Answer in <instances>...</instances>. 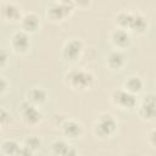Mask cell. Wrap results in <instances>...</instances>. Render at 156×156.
<instances>
[{"mask_svg": "<svg viewBox=\"0 0 156 156\" xmlns=\"http://www.w3.org/2000/svg\"><path fill=\"white\" fill-rule=\"evenodd\" d=\"M65 83L74 91L90 90L95 84V76L84 68H73L65 76Z\"/></svg>", "mask_w": 156, "mask_h": 156, "instance_id": "6da1fadb", "label": "cell"}, {"mask_svg": "<svg viewBox=\"0 0 156 156\" xmlns=\"http://www.w3.org/2000/svg\"><path fill=\"white\" fill-rule=\"evenodd\" d=\"M117 127H118V122L115 118V116L108 112H102L96 117L93 127V132L96 138L101 140H106L115 135V133L117 132Z\"/></svg>", "mask_w": 156, "mask_h": 156, "instance_id": "7a4b0ae2", "label": "cell"}, {"mask_svg": "<svg viewBox=\"0 0 156 156\" xmlns=\"http://www.w3.org/2000/svg\"><path fill=\"white\" fill-rule=\"evenodd\" d=\"M20 117L22 123L27 127H35L44 119V115L41 113L39 107L32 105L27 100H24L20 105Z\"/></svg>", "mask_w": 156, "mask_h": 156, "instance_id": "3957f363", "label": "cell"}, {"mask_svg": "<svg viewBox=\"0 0 156 156\" xmlns=\"http://www.w3.org/2000/svg\"><path fill=\"white\" fill-rule=\"evenodd\" d=\"M112 104L119 110H134L138 106L136 95L127 91L126 89H116L111 94Z\"/></svg>", "mask_w": 156, "mask_h": 156, "instance_id": "277c9868", "label": "cell"}, {"mask_svg": "<svg viewBox=\"0 0 156 156\" xmlns=\"http://www.w3.org/2000/svg\"><path fill=\"white\" fill-rule=\"evenodd\" d=\"M10 48L11 51L16 55H24L30 49V34L20 29L12 33L10 37Z\"/></svg>", "mask_w": 156, "mask_h": 156, "instance_id": "5b68a950", "label": "cell"}, {"mask_svg": "<svg viewBox=\"0 0 156 156\" xmlns=\"http://www.w3.org/2000/svg\"><path fill=\"white\" fill-rule=\"evenodd\" d=\"M84 52V43L78 38H71L68 39L61 50L62 57L68 62H76L78 61Z\"/></svg>", "mask_w": 156, "mask_h": 156, "instance_id": "8992f818", "label": "cell"}, {"mask_svg": "<svg viewBox=\"0 0 156 156\" xmlns=\"http://www.w3.org/2000/svg\"><path fill=\"white\" fill-rule=\"evenodd\" d=\"M138 113L144 122H154L155 121L156 112H155V96H154V94H147L146 96H144V99L141 100V102L139 105Z\"/></svg>", "mask_w": 156, "mask_h": 156, "instance_id": "52a82bcc", "label": "cell"}, {"mask_svg": "<svg viewBox=\"0 0 156 156\" xmlns=\"http://www.w3.org/2000/svg\"><path fill=\"white\" fill-rule=\"evenodd\" d=\"M60 129L61 133L63 134V136H66L67 139H79L83 135V126L72 118H65L62 121V123L60 124Z\"/></svg>", "mask_w": 156, "mask_h": 156, "instance_id": "ba28073f", "label": "cell"}, {"mask_svg": "<svg viewBox=\"0 0 156 156\" xmlns=\"http://www.w3.org/2000/svg\"><path fill=\"white\" fill-rule=\"evenodd\" d=\"M110 40L112 45L117 50H124L128 49L132 44V37L129 34V30L122 29V28H115L110 34Z\"/></svg>", "mask_w": 156, "mask_h": 156, "instance_id": "9c48e42d", "label": "cell"}, {"mask_svg": "<svg viewBox=\"0 0 156 156\" xmlns=\"http://www.w3.org/2000/svg\"><path fill=\"white\" fill-rule=\"evenodd\" d=\"M22 10L18 5L11 1H6L0 6V16L7 22H20L22 17Z\"/></svg>", "mask_w": 156, "mask_h": 156, "instance_id": "30bf717a", "label": "cell"}, {"mask_svg": "<svg viewBox=\"0 0 156 156\" xmlns=\"http://www.w3.org/2000/svg\"><path fill=\"white\" fill-rule=\"evenodd\" d=\"M20 24H21L22 30L27 32L28 34H33V33H37L38 29L40 28V20L37 13L26 12L22 15L20 20Z\"/></svg>", "mask_w": 156, "mask_h": 156, "instance_id": "8fae6325", "label": "cell"}, {"mask_svg": "<svg viewBox=\"0 0 156 156\" xmlns=\"http://www.w3.org/2000/svg\"><path fill=\"white\" fill-rule=\"evenodd\" d=\"M48 98H49L48 91L40 87H33V88L28 89L26 93V100L38 107L45 105V102L48 101Z\"/></svg>", "mask_w": 156, "mask_h": 156, "instance_id": "7c38bea8", "label": "cell"}, {"mask_svg": "<svg viewBox=\"0 0 156 156\" xmlns=\"http://www.w3.org/2000/svg\"><path fill=\"white\" fill-rule=\"evenodd\" d=\"M126 56L121 50H112L106 56V65L111 71H121L126 66Z\"/></svg>", "mask_w": 156, "mask_h": 156, "instance_id": "4fadbf2b", "label": "cell"}, {"mask_svg": "<svg viewBox=\"0 0 156 156\" xmlns=\"http://www.w3.org/2000/svg\"><path fill=\"white\" fill-rule=\"evenodd\" d=\"M50 146H51V151L54 155L69 156V155H77L78 154V151L74 149V146L69 145L65 139H55Z\"/></svg>", "mask_w": 156, "mask_h": 156, "instance_id": "5bb4252c", "label": "cell"}, {"mask_svg": "<svg viewBox=\"0 0 156 156\" xmlns=\"http://www.w3.org/2000/svg\"><path fill=\"white\" fill-rule=\"evenodd\" d=\"M68 16H67V13H66V11L63 10V7H62V5L58 2V1H56V2H52L49 7H48V10H46V18L50 21V22H52V23H60V22H62L65 18H67Z\"/></svg>", "mask_w": 156, "mask_h": 156, "instance_id": "9a60e30c", "label": "cell"}, {"mask_svg": "<svg viewBox=\"0 0 156 156\" xmlns=\"http://www.w3.org/2000/svg\"><path fill=\"white\" fill-rule=\"evenodd\" d=\"M123 89H126L127 91H129V93H132L134 95H138L144 89V80L139 76L130 74V76H128L124 79V82H123Z\"/></svg>", "mask_w": 156, "mask_h": 156, "instance_id": "2e32d148", "label": "cell"}, {"mask_svg": "<svg viewBox=\"0 0 156 156\" xmlns=\"http://www.w3.org/2000/svg\"><path fill=\"white\" fill-rule=\"evenodd\" d=\"M147 27H149L147 18L141 12H133L129 30H132L133 33H136V34H143L146 32Z\"/></svg>", "mask_w": 156, "mask_h": 156, "instance_id": "e0dca14e", "label": "cell"}, {"mask_svg": "<svg viewBox=\"0 0 156 156\" xmlns=\"http://www.w3.org/2000/svg\"><path fill=\"white\" fill-rule=\"evenodd\" d=\"M132 17H133V12H132V11H127V10L119 11V12L115 16V24H116V27H117V28H122V29L129 30L130 22H132Z\"/></svg>", "mask_w": 156, "mask_h": 156, "instance_id": "ac0fdd59", "label": "cell"}, {"mask_svg": "<svg viewBox=\"0 0 156 156\" xmlns=\"http://www.w3.org/2000/svg\"><path fill=\"white\" fill-rule=\"evenodd\" d=\"M20 147V143L15 139H5L0 144V150L4 155H18Z\"/></svg>", "mask_w": 156, "mask_h": 156, "instance_id": "d6986e66", "label": "cell"}, {"mask_svg": "<svg viewBox=\"0 0 156 156\" xmlns=\"http://www.w3.org/2000/svg\"><path fill=\"white\" fill-rule=\"evenodd\" d=\"M23 145L27 146L29 150H32L34 154L37 151H39L43 146V141L40 138L35 136V135H32V136H27L24 140H23Z\"/></svg>", "mask_w": 156, "mask_h": 156, "instance_id": "ffe728a7", "label": "cell"}, {"mask_svg": "<svg viewBox=\"0 0 156 156\" xmlns=\"http://www.w3.org/2000/svg\"><path fill=\"white\" fill-rule=\"evenodd\" d=\"M11 123H12L11 113L6 108L0 107V128H7L10 127Z\"/></svg>", "mask_w": 156, "mask_h": 156, "instance_id": "44dd1931", "label": "cell"}, {"mask_svg": "<svg viewBox=\"0 0 156 156\" xmlns=\"http://www.w3.org/2000/svg\"><path fill=\"white\" fill-rule=\"evenodd\" d=\"M9 61H10L9 51L5 50V49H2V48H0V71L7 67Z\"/></svg>", "mask_w": 156, "mask_h": 156, "instance_id": "7402d4cb", "label": "cell"}, {"mask_svg": "<svg viewBox=\"0 0 156 156\" xmlns=\"http://www.w3.org/2000/svg\"><path fill=\"white\" fill-rule=\"evenodd\" d=\"M93 0H73V4L76 6V9H80V10H87L91 6Z\"/></svg>", "mask_w": 156, "mask_h": 156, "instance_id": "603a6c76", "label": "cell"}, {"mask_svg": "<svg viewBox=\"0 0 156 156\" xmlns=\"http://www.w3.org/2000/svg\"><path fill=\"white\" fill-rule=\"evenodd\" d=\"M9 88H10L9 80L4 76H0V96L5 95L7 93V90H9Z\"/></svg>", "mask_w": 156, "mask_h": 156, "instance_id": "cb8c5ba5", "label": "cell"}, {"mask_svg": "<svg viewBox=\"0 0 156 156\" xmlns=\"http://www.w3.org/2000/svg\"><path fill=\"white\" fill-rule=\"evenodd\" d=\"M147 144L151 146V147H155L156 146V138H155V129L152 128L149 134H147Z\"/></svg>", "mask_w": 156, "mask_h": 156, "instance_id": "d4e9b609", "label": "cell"}, {"mask_svg": "<svg viewBox=\"0 0 156 156\" xmlns=\"http://www.w3.org/2000/svg\"><path fill=\"white\" fill-rule=\"evenodd\" d=\"M18 155H23V156H30V155H34V152H33L32 150H29L27 146L21 145L20 151H18Z\"/></svg>", "mask_w": 156, "mask_h": 156, "instance_id": "484cf974", "label": "cell"}, {"mask_svg": "<svg viewBox=\"0 0 156 156\" xmlns=\"http://www.w3.org/2000/svg\"><path fill=\"white\" fill-rule=\"evenodd\" d=\"M56 1H65V0H56Z\"/></svg>", "mask_w": 156, "mask_h": 156, "instance_id": "4316f807", "label": "cell"}]
</instances>
